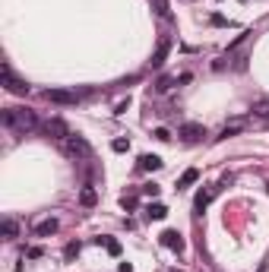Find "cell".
I'll use <instances>...</instances> for the list:
<instances>
[{
    "label": "cell",
    "mask_w": 269,
    "mask_h": 272,
    "mask_svg": "<svg viewBox=\"0 0 269 272\" xmlns=\"http://www.w3.org/2000/svg\"><path fill=\"white\" fill-rule=\"evenodd\" d=\"M98 244H105V250L111 253V257H120V244H117V241H111V238H98Z\"/></svg>",
    "instance_id": "e0dca14e"
},
{
    "label": "cell",
    "mask_w": 269,
    "mask_h": 272,
    "mask_svg": "<svg viewBox=\"0 0 269 272\" xmlns=\"http://www.w3.org/2000/svg\"><path fill=\"white\" fill-rule=\"evenodd\" d=\"M142 193H146V196H158V184H146V187H142Z\"/></svg>",
    "instance_id": "603a6c76"
},
{
    "label": "cell",
    "mask_w": 269,
    "mask_h": 272,
    "mask_svg": "<svg viewBox=\"0 0 269 272\" xmlns=\"http://www.w3.org/2000/svg\"><path fill=\"white\" fill-rule=\"evenodd\" d=\"M76 253H79V244H67V250H64V257H67V260H73Z\"/></svg>",
    "instance_id": "44dd1931"
},
{
    "label": "cell",
    "mask_w": 269,
    "mask_h": 272,
    "mask_svg": "<svg viewBox=\"0 0 269 272\" xmlns=\"http://www.w3.org/2000/svg\"><path fill=\"white\" fill-rule=\"evenodd\" d=\"M111 149H114V152H127V149H130V139H114Z\"/></svg>",
    "instance_id": "d6986e66"
},
{
    "label": "cell",
    "mask_w": 269,
    "mask_h": 272,
    "mask_svg": "<svg viewBox=\"0 0 269 272\" xmlns=\"http://www.w3.org/2000/svg\"><path fill=\"white\" fill-rule=\"evenodd\" d=\"M168 51H171V38H161V41H158V48H155V54H152V67H155V70L165 64Z\"/></svg>",
    "instance_id": "ba28073f"
},
{
    "label": "cell",
    "mask_w": 269,
    "mask_h": 272,
    "mask_svg": "<svg viewBox=\"0 0 269 272\" xmlns=\"http://www.w3.org/2000/svg\"><path fill=\"white\" fill-rule=\"evenodd\" d=\"M79 203H82V206H95V203H98V193H95L92 187H82V193H79Z\"/></svg>",
    "instance_id": "9a60e30c"
},
{
    "label": "cell",
    "mask_w": 269,
    "mask_h": 272,
    "mask_svg": "<svg viewBox=\"0 0 269 272\" xmlns=\"http://www.w3.org/2000/svg\"><path fill=\"white\" fill-rule=\"evenodd\" d=\"M4 127L7 130H16V133H29L38 127V117H35V111H29V108H4Z\"/></svg>",
    "instance_id": "6da1fadb"
},
{
    "label": "cell",
    "mask_w": 269,
    "mask_h": 272,
    "mask_svg": "<svg viewBox=\"0 0 269 272\" xmlns=\"http://www.w3.org/2000/svg\"><path fill=\"white\" fill-rule=\"evenodd\" d=\"M4 82H7V92H13V95H26V92H29L26 79L13 76V70H10V67H4Z\"/></svg>",
    "instance_id": "5b68a950"
},
{
    "label": "cell",
    "mask_w": 269,
    "mask_h": 272,
    "mask_svg": "<svg viewBox=\"0 0 269 272\" xmlns=\"http://www.w3.org/2000/svg\"><path fill=\"white\" fill-rule=\"evenodd\" d=\"M139 168H142V171H158V168H161V158H158V155H142V158H139Z\"/></svg>",
    "instance_id": "4fadbf2b"
},
{
    "label": "cell",
    "mask_w": 269,
    "mask_h": 272,
    "mask_svg": "<svg viewBox=\"0 0 269 272\" xmlns=\"http://www.w3.org/2000/svg\"><path fill=\"white\" fill-rule=\"evenodd\" d=\"M155 13L161 16V19H168V16H171V7H168V0H155Z\"/></svg>",
    "instance_id": "ac0fdd59"
},
{
    "label": "cell",
    "mask_w": 269,
    "mask_h": 272,
    "mask_svg": "<svg viewBox=\"0 0 269 272\" xmlns=\"http://www.w3.org/2000/svg\"><path fill=\"white\" fill-rule=\"evenodd\" d=\"M4 238L7 241L19 238V222H16V219H4Z\"/></svg>",
    "instance_id": "5bb4252c"
},
{
    "label": "cell",
    "mask_w": 269,
    "mask_h": 272,
    "mask_svg": "<svg viewBox=\"0 0 269 272\" xmlns=\"http://www.w3.org/2000/svg\"><path fill=\"white\" fill-rule=\"evenodd\" d=\"M57 228H60L57 219H42L35 225V234H38V238H51V234H57Z\"/></svg>",
    "instance_id": "52a82bcc"
},
{
    "label": "cell",
    "mask_w": 269,
    "mask_h": 272,
    "mask_svg": "<svg viewBox=\"0 0 269 272\" xmlns=\"http://www.w3.org/2000/svg\"><path fill=\"white\" fill-rule=\"evenodd\" d=\"M196 180H200V171H196V168H187V171L181 174V180H177V190H184V187L196 184Z\"/></svg>",
    "instance_id": "8fae6325"
},
{
    "label": "cell",
    "mask_w": 269,
    "mask_h": 272,
    "mask_svg": "<svg viewBox=\"0 0 269 272\" xmlns=\"http://www.w3.org/2000/svg\"><path fill=\"white\" fill-rule=\"evenodd\" d=\"M146 215H149V219H155V222H161V219H165V215H168V209L161 206V203H152V206L146 209Z\"/></svg>",
    "instance_id": "2e32d148"
},
{
    "label": "cell",
    "mask_w": 269,
    "mask_h": 272,
    "mask_svg": "<svg viewBox=\"0 0 269 272\" xmlns=\"http://www.w3.org/2000/svg\"><path fill=\"white\" fill-rule=\"evenodd\" d=\"M161 244H165V247H171V250H177V253H181L184 250V238H181V234H177V231H165V234H161Z\"/></svg>",
    "instance_id": "9c48e42d"
},
{
    "label": "cell",
    "mask_w": 269,
    "mask_h": 272,
    "mask_svg": "<svg viewBox=\"0 0 269 272\" xmlns=\"http://www.w3.org/2000/svg\"><path fill=\"white\" fill-rule=\"evenodd\" d=\"M155 139H161V142H168V139H171V133L165 130V127H158V130H155Z\"/></svg>",
    "instance_id": "7402d4cb"
},
{
    "label": "cell",
    "mask_w": 269,
    "mask_h": 272,
    "mask_svg": "<svg viewBox=\"0 0 269 272\" xmlns=\"http://www.w3.org/2000/svg\"><path fill=\"white\" fill-rule=\"evenodd\" d=\"M42 253H45L42 247H29V257H32V260H38V257H42Z\"/></svg>",
    "instance_id": "d4e9b609"
},
{
    "label": "cell",
    "mask_w": 269,
    "mask_h": 272,
    "mask_svg": "<svg viewBox=\"0 0 269 272\" xmlns=\"http://www.w3.org/2000/svg\"><path fill=\"white\" fill-rule=\"evenodd\" d=\"M177 136H181L184 142H200L206 136V127L203 123H184L181 130H177Z\"/></svg>",
    "instance_id": "8992f818"
},
{
    "label": "cell",
    "mask_w": 269,
    "mask_h": 272,
    "mask_svg": "<svg viewBox=\"0 0 269 272\" xmlns=\"http://www.w3.org/2000/svg\"><path fill=\"white\" fill-rule=\"evenodd\" d=\"M168 89H171V76H161L155 82V92H168Z\"/></svg>",
    "instance_id": "ffe728a7"
},
{
    "label": "cell",
    "mask_w": 269,
    "mask_h": 272,
    "mask_svg": "<svg viewBox=\"0 0 269 272\" xmlns=\"http://www.w3.org/2000/svg\"><path fill=\"white\" fill-rule=\"evenodd\" d=\"M215 193H219V187H206V190H200V193H196V203H193V206L203 212V209L212 203V199H215Z\"/></svg>",
    "instance_id": "30bf717a"
},
{
    "label": "cell",
    "mask_w": 269,
    "mask_h": 272,
    "mask_svg": "<svg viewBox=\"0 0 269 272\" xmlns=\"http://www.w3.org/2000/svg\"><path fill=\"white\" fill-rule=\"evenodd\" d=\"M209 23H212V26H231V23L225 19V16H212V19H209Z\"/></svg>",
    "instance_id": "cb8c5ba5"
},
{
    "label": "cell",
    "mask_w": 269,
    "mask_h": 272,
    "mask_svg": "<svg viewBox=\"0 0 269 272\" xmlns=\"http://www.w3.org/2000/svg\"><path fill=\"white\" fill-rule=\"evenodd\" d=\"M244 120H235V123H228V127H222V133H219V139H231V136H238L241 130H244Z\"/></svg>",
    "instance_id": "7c38bea8"
},
{
    "label": "cell",
    "mask_w": 269,
    "mask_h": 272,
    "mask_svg": "<svg viewBox=\"0 0 269 272\" xmlns=\"http://www.w3.org/2000/svg\"><path fill=\"white\" fill-rule=\"evenodd\" d=\"M45 98L54 101V104H76V101H79V95H76V92H70V89H48Z\"/></svg>",
    "instance_id": "277c9868"
},
{
    "label": "cell",
    "mask_w": 269,
    "mask_h": 272,
    "mask_svg": "<svg viewBox=\"0 0 269 272\" xmlns=\"http://www.w3.org/2000/svg\"><path fill=\"white\" fill-rule=\"evenodd\" d=\"M45 136H51V139H57V142H64L67 136H70V127L60 120V117H51V120H45Z\"/></svg>",
    "instance_id": "3957f363"
},
{
    "label": "cell",
    "mask_w": 269,
    "mask_h": 272,
    "mask_svg": "<svg viewBox=\"0 0 269 272\" xmlns=\"http://www.w3.org/2000/svg\"><path fill=\"white\" fill-rule=\"evenodd\" d=\"M60 149H64V155L76 158V161H89V158H92V146H89L79 133H70V136L60 142Z\"/></svg>",
    "instance_id": "7a4b0ae2"
}]
</instances>
